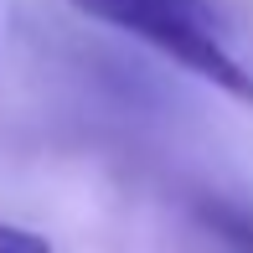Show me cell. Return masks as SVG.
<instances>
[{
    "instance_id": "6da1fadb",
    "label": "cell",
    "mask_w": 253,
    "mask_h": 253,
    "mask_svg": "<svg viewBox=\"0 0 253 253\" xmlns=\"http://www.w3.org/2000/svg\"><path fill=\"white\" fill-rule=\"evenodd\" d=\"M67 5H78L83 16L145 42V47H155L166 62L186 67L191 78L212 83L217 93L253 103V73L222 47L217 16L207 0H67Z\"/></svg>"
},
{
    "instance_id": "3957f363",
    "label": "cell",
    "mask_w": 253,
    "mask_h": 253,
    "mask_svg": "<svg viewBox=\"0 0 253 253\" xmlns=\"http://www.w3.org/2000/svg\"><path fill=\"white\" fill-rule=\"evenodd\" d=\"M0 253H52V243L31 227H16V222H0Z\"/></svg>"
},
{
    "instance_id": "7a4b0ae2",
    "label": "cell",
    "mask_w": 253,
    "mask_h": 253,
    "mask_svg": "<svg viewBox=\"0 0 253 253\" xmlns=\"http://www.w3.org/2000/svg\"><path fill=\"white\" fill-rule=\"evenodd\" d=\"M197 212H202V227L227 253H253V217L248 212H238V207H227V202H202Z\"/></svg>"
}]
</instances>
